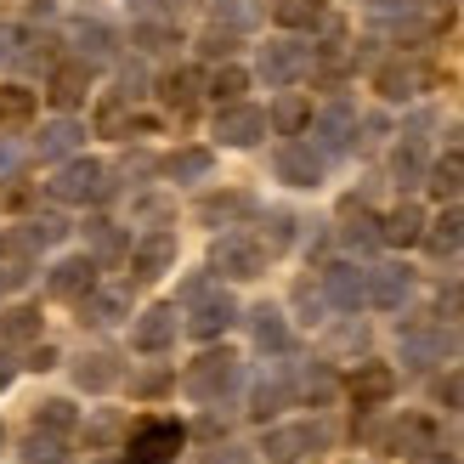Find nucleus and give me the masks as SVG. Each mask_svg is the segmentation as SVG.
<instances>
[{
    "label": "nucleus",
    "instance_id": "1",
    "mask_svg": "<svg viewBox=\"0 0 464 464\" xmlns=\"http://www.w3.org/2000/svg\"><path fill=\"white\" fill-rule=\"evenodd\" d=\"M188 448V425L181 420H142L125 436V464H176Z\"/></svg>",
    "mask_w": 464,
    "mask_h": 464
},
{
    "label": "nucleus",
    "instance_id": "2",
    "mask_svg": "<svg viewBox=\"0 0 464 464\" xmlns=\"http://www.w3.org/2000/svg\"><path fill=\"white\" fill-rule=\"evenodd\" d=\"M266 261H272V249L255 232H227L210 249V272H221V277H261Z\"/></svg>",
    "mask_w": 464,
    "mask_h": 464
},
{
    "label": "nucleus",
    "instance_id": "3",
    "mask_svg": "<svg viewBox=\"0 0 464 464\" xmlns=\"http://www.w3.org/2000/svg\"><path fill=\"white\" fill-rule=\"evenodd\" d=\"M181 385H188L193 402H221L227 391L238 385V357H232V352H204L188 368V380H181Z\"/></svg>",
    "mask_w": 464,
    "mask_h": 464
},
{
    "label": "nucleus",
    "instance_id": "4",
    "mask_svg": "<svg viewBox=\"0 0 464 464\" xmlns=\"http://www.w3.org/2000/svg\"><path fill=\"white\" fill-rule=\"evenodd\" d=\"M108 193V170L97 159H68V165L52 176V198L57 204H97Z\"/></svg>",
    "mask_w": 464,
    "mask_h": 464
},
{
    "label": "nucleus",
    "instance_id": "5",
    "mask_svg": "<svg viewBox=\"0 0 464 464\" xmlns=\"http://www.w3.org/2000/svg\"><path fill=\"white\" fill-rule=\"evenodd\" d=\"M374 85H380V97H391V102H413V97H425V91L436 85V68L420 63V57H397V63H385L374 74Z\"/></svg>",
    "mask_w": 464,
    "mask_h": 464
},
{
    "label": "nucleus",
    "instance_id": "6",
    "mask_svg": "<svg viewBox=\"0 0 464 464\" xmlns=\"http://www.w3.org/2000/svg\"><path fill=\"white\" fill-rule=\"evenodd\" d=\"M232 323H238V300H232L227 289H198L193 295V317H188L193 340H216V334L232 329Z\"/></svg>",
    "mask_w": 464,
    "mask_h": 464
},
{
    "label": "nucleus",
    "instance_id": "7",
    "mask_svg": "<svg viewBox=\"0 0 464 464\" xmlns=\"http://www.w3.org/2000/svg\"><path fill=\"white\" fill-rule=\"evenodd\" d=\"M312 63H317V45H300V40H272V45H261V74L272 85H295L300 74H312Z\"/></svg>",
    "mask_w": 464,
    "mask_h": 464
},
{
    "label": "nucleus",
    "instance_id": "8",
    "mask_svg": "<svg viewBox=\"0 0 464 464\" xmlns=\"http://www.w3.org/2000/svg\"><path fill=\"white\" fill-rule=\"evenodd\" d=\"M345 397H352L362 413L385 408L391 397H397V368H385V362H357V374L345 380Z\"/></svg>",
    "mask_w": 464,
    "mask_h": 464
},
{
    "label": "nucleus",
    "instance_id": "9",
    "mask_svg": "<svg viewBox=\"0 0 464 464\" xmlns=\"http://www.w3.org/2000/svg\"><path fill=\"white\" fill-rule=\"evenodd\" d=\"M216 136H221V148H255L266 136V113L249 102H227L216 113Z\"/></svg>",
    "mask_w": 464,
    "mask_h": 464
},
{
    "label": "nucleus",
    "instance_id": "10",
    "mask_svg": "<svg viewBox=\"0 0 464 464\" xmlns=\"http://www.w3.org/2000/svg\"><path fill=\"white\" fill-rule=\"evenodd\" d=\"M323 300L340 306V312H362L368 306V272H357L352 261L323 266Z\"/></svg>",
    "mask_w": 464,
    "mask_h": 464
},
{
    "label": "nucleus",
    "instance_id": "11",
    "mask_svg": "<svg viewBox=\"0 0 464 464\" xmlns=\"http://www.w3.org/2000/svg\"><path fill=\"white\" fill-rule=\"evenodd\" d=\"M45 289H52V300H85L97 289V261L91 255H68V261L45 272Z\"/></svg>",
    "mask_w": 464,
    "mask_h": 464
},
{
    "label": "nucleus",
    "instance_id": "12",
    "mask_svg": "<svg viewBox=\"0 0 464 464\" xmlns=\"http://www.w3.org/2000/svg\"><path fill=\"white\" fill-rule=\"evenodd\" d=\"M272 170H277V181H289V188H317L323 181V153L317 148H306V142H289L277 148V159H272Z\"/></svg>",
    "mask_w": 464,
    "mask_h": 464
},
{
    "label": "nucleus",
    "instance_id": "13",
    "mask_svg": "<svg viewBox=\"0 0 464 464\" xmlns=\"http://www.w3.org/2000/svg\"><path fill=\"white\" fill-rule=\"evenodd\" d=\"M317 448H323V425H277V430H266V459L272 464H300Z\"/></svg>",
    "mask_w": 464,
    "mask_h": 464
},
{
    "label": "nucleus",
    "instance_id": "14",
    "mask_svg": "<svg viewBox=\"0 0 464 464\" xmlns=\"http://www.w3.org/2000/svg\"><path fill=\"white\" fill-rule=\"evenodd\" d=\"M176 266V232H148L142 244L130 249V277H142V284H153L159 272Z\"/></svg>",
    "mask_w": 464,
    "mask_h": 464
},
{
    "label": "nucleus",
    "instance_id": "15",
    "mask_svg": "<svg viewBox=\"0 0 464 464\" xmlns=\"http://www.w3.org/2000/svg\"><path fill=\"white\" fill-rule=\"evenodd\" d=\"M176 329H181V323H176V306H148L142 317H136V329H130V345H136V352H165V345L176 340Z\"/></svg>",
    "mask_w": 464,
    "mask_h": 464
},
{
    "label": "nucleus",
    "instance_id": "16",
    "mask_svg": "<svg viewBox=\"0 0 464 464\" xmlns=\"http://www.w3.org/2000/svg\"><path fill=\"white\" fill-rule=\"evenodd\" d=\"M408 295H413V272L408 266H374V272H368V306L397 312Z\"/></svg>",
    "mask_w": 464,
    "mask_h": 464
},
{
    "label": "nucleus",
    "instance_id": "17",
    "mask_svg": "<svg viewBox=\"0 0 464 464\" xmlns=\"http://www.w3.org/2000/svg\"><path fill=\"white\" fill-rule=\"evenodd\" d=\"M317 136H323V153H345L357 136V108L352 102H334L329 113H317Z\"/></svg>",
    "mask_w": 464,
    "mask_h": 464
},
{
    "label": "nucleus",
    "instance_id": "18",
    "mask_svg": "<svg viewBox=\"0 0 464 464\" xmlns=\"http://www.w3.org/2000/svg\"><path fill=\"white\" fill-rule=\"evenodd\" d=\"M420 238H425V210H420V204H397V210L380 221V244L408 249V244H420Z\"/></svg>",
    "mask_w": 464,
    "mask_h": 464
},
{
    "label": "nucleus",
    "instance_id": "19",
    "mask_svg": "<svg viewBox=\"0 0 464 464\" xmlns=\"http://www.w3.org/2000/svg\"><path fill=\"white\" fill-rule=\"evenodd\" d=\"M85 85H91V68H85V63H57V68H52V91H45V97L68 113V108L85 102Z\"/></svg>",
    "mask_w": 464,
    "mask_h": 464
},
{
    "label": "nucleus",
    "instance_id": "20",
    "mask_svg": "<svg viewBox=\"0 0 464 464\" xmlns=\"http://www.w3.org/2000/svg\"><path fill=\"white\" fill-rule=\"evenodd\" d=\"M430 255H459L464 249V210H442L436 221H425V238H420Z\"/></svg>",
    "mask_w": 464,
    "mask_h": 464
},
{
    "label": "nucleus",
    "instance_id": "21",
    "mask_svg": "<svg viewBox=\"0 0 464 464\" xmlns=\"http://www.w3.org/2000/svg\"><path fill=\"white\" fill-rule=\"evenodd\" d=\"M266 125L277 130V136H300L312 125V102L300 97V91H284V97L272 102V113H266Z\"/></svg>",
    "mask_w": 464,
    "mask_h": 464
},
{
    "label": "nucleus",
    "instance_id": "22",
    "mask_svg": "<svg viewBox=\"0 0 464 464\" xmlns=\"http://www.w3.org/2000/svg\"><path fill=\"white\" fill-rule=\"evenodd\" d=\"M198 91H204V74H198V68H176V74L159 80V102L176 108V113H188V108L198 102Z\"/></svg>",
    "mask_w": 464,
    "mask_h": 464
},
{
    "label": "nucleus",
    "instance_id": "23",
    "mask_svg": "<svg viewBox=\"0 0 464 464\" xmlns=\"http://www.w3.org/2000/svg\"><path fill=\"white\" fill-rule=\"evenodd\" d=\"M80 142H85V125L80 120H52L40 130V159H68V153H80Z\"/></svg>",
    "mask_w": 464,
    "mask_h": 464
},
{
    "label": "nucleus",
    "instance_id": "24",
    "mask_svg": "<svg viewBox=\"0 0 464 464\" xmlns=\"http://www.w3.org/2000/svg\"><path fill=\"white\" fill-rule=\"evenodd\" d=\"M249 334H255L261 352H284V345H289V323H284L277 306H255L249 312Z\"/></svg>",
    "mask_w": 464,
    "mask_h": 464
},
{
    "label": "nucleus",
    "instance_id": "25",
    "mask_svg": "<svg viewBox=\"0 0 464 464\" xmlns=\"http://www.w3.org/2000/svg\"><path fill=\"white\" fill-rule=\"evenodd\" d=\"M125 312V289H91L80 300V323H91V329H108V323H120Z\"/></svg>",
    "mask_w": 464,
    "mask_h": 464
},
{
    "label": "nucleus",
    "instance_id": "26",
    "mask_svg": "<svg viewBox=\"0 0 464 464\" xmlns=\"http://www.w3.org/2000/svg\"><path fill=\"white\" fill-rule=\"evenodd\" d=\"M272 17H277V29H317L329 17V6L323 0H272Z\"/></svg>",
    "mask_w": 464,
    "mask_h": 464
},
{
    "label": "nucleus",
    "instance_id": "27",
    "mask_svg": "<svg viewBox=\"0 0 464 464\" xmlns=\"http://www.w3.org/2000/svg\"><path fill=\"white\" fill-rule=\"evenodd\" d=\"M210 148H181V153H170L165 165H159V176H170V181H204L210 176Z\"/></svg>",
    "mask_w": 464,
    "mask_h": 464
},
{
    "label": "nucleus",
    "instance_id": "28",
    "mask_svg": "<svg viewBox=\"0 0 464 464\" xmlns=\"http://www.w3.org/2000/svg\"><path fill=\"white\" fill-rule=\"evenodd\" d=\"M442 352H448L442 329H408V334H402V362H413V368H430Z\"/></svg>",
    "mask_w": 464,
    "mask_h": 464
},
{
    "label": "nucleus",
    "instance_id": "29",
    "mask_svg": "<svg viewBox=\"0 0 464 464\" xmlns=\"http://www.w3.org/2000/svg\"><path fill=\"white\" fill-rule=\"evenodd\" d=\"M23 464H68V436L34 425V436H23Z\"/></svg>",
    "mask_w": 464,
    "mask_h": 464
},
{
    "label": "nucleus",
    "instance_id": "30",
    "mask_svg": "<svg viewBox=\"0 0 464 464\" xmlns=\"http://www.w3.org/2000/svg\"><path fill=\"white\" fill-rule=\"evenodd\" d=\"M29 120H34V91L29 85H0V125L23 130Z\"/></svg>",
    "mask_w": 464,
    "mask_h": 464
},
{
    "label": "nucleus",
    "instance_id": "31",
    "mask_svg": "<svg viewBox=\"0 0 464 464\" xmlns=\"http://www.w3.org/2000/svg\"><path fill=\"white\" fill-rule=\"evenodd\" d=\"M238 216H249V193H210L198 204V221L204 227H227V221H238Z\"/></svg>",
    "mask_w": 464,
    "mask_h": 464
},
{
    "label": "nucleus",
    "instance_id": "32",
    "mask_svg": "<svg viewBox=\"0 0 464 464\" xmlns=\"http://www.w3.org/2000/svg\"><path fill=\"white\" fill-rule=\"evenodd\" d=\"M425 181H430V193H436V198H459V193H464V153L436 159V165L425 170Z\"/></svg>",
    "mask_w": 464,
    "mask_h": 464
},
{
    "label": "nucleus",
    "instance_id": "33",
    "mask_svg": "<svg viewBox=\"0 0 464 464\" xmlns=\"http://www.w3.org/2000/svg\"><path fill=\"white\" fill-rule=\"evenodd\" d=\"M40 334V312L34 306H6L0 312V345H23Z\"/></svg>",
    "mask_w": 464,
    "mask_h": 464
},
{
    "label": "nucleus",
    "instance_id": "34",
    "mask_svg": "<svg viewBox=\"0 0 464 464\" xmlns=\"http://www.w3.org/2000/svg\"><path fill=\"white\" fill-rule=\"evenodd\" d=\"M113 380H120V368H113V357H102V352H91V357L74 362V385L80 391H108Z\"/></svg>",
    "mask_w": 464,
    "mask_h": 464
},
{
    "label": "nucleus",
    "instance_id": "35",
    "mask_svg": "<svg viewBox=\"0 0 464 464\" xmlns=\"http://www.w3.org/2000/svg\"><path fill=\"white\" fill-rule=\"evenodd\" d=\"M34 425H40V430H57V436H74L80 408H74V402H63V397H52V402H40V408H34Z\"/></svg>",
    "mask_w": 464,
    "mask_h": 464
},
{
    "label": "nucleus",
    "instance_id": "36",
    "mask_svg": "<svg viewBox=\"0 0 464 464\" xmlns=\"http://www.w3.org/2000/svg\"><path fill=\"white\" fill-rule=\"evenodd\" d=\"M397 448L402 453H430L436 448V425L425 420V413H408V420L397 425Z\"/></svg>",
    "mask_w": 464,
    "mask_h": 464
},
{
    "label": "nucleus",
    "instance_id": "37",
    "mask_svg": "<svg viewBox=\"0 0 464 464\" xmlns=\"http://www.w3.org/2000/svg\"><path fill=\"white\" fill-rule=\"evenodd\" d=\"M289 397H295V391L284 380H261V385H255V397H249V420H272Z\"/></svg>",
    "mask_w": 464,
    "mask_h": 464
},
{
    "label": "nucleus",
    "instance_id": "38",
    "mask_svg": "<svg viewBox=\"0 0 464 464\" xmlns=\"http://www.w3.org/2000/svg\"><path fill=\"white\" fill-rule=\"evenodd\" d=\"M204 91H210V97L227 108V102H238L244 97V91H249V74H244V68L238 63H227V68H216V80L210 85H204Z\"/></svg>",
    "mask_w": 464,
    "mask_h": 464
},
{
    "label": "nucleus",
    "instance_id": "39",
    "mask_svg": "<svg viewBox=\"0 0 464 464\" xmlns=\"http://www.w3.org/2000/svg\"><path fill=\"white\" fill-rule=\"evenodd\" d=\"M391 170H397V181H408V188H413V181H425L430 159H425V148H420V142H402V148H397V159H391Z\"/></svg>",
    "mask_w": 464,
    "mask_h": 464
},
{
    "label": "nucleus",
    "instance_id": "40",
    "mask_svg": "<svg viewBox=\"0 0 464 464\" xmlns=\"http://www.w3.org/2000/svg\"><path fill=\"white\" fill-rule=\"evenodd\" d=\"M63 238H68V221H63V216H34V221H29V232H23V244H29V249L63 244Z\"/></svg>",
    "mask_w": 464,
    "mask_h": 464
},
{
    "label": "nucleus",
    "instance_id": "41",
    "mask_svg": "<svg viewBox=\"0 0 464 464\" xmlns=\"http://www.w3.org/2000/svg\"><path fill=\"white\" fill-rule=\"evenodd\" d=\"M120 436H125V420H120L113 408H102L97 420L85 425V442H91V448H108V442H120Z\"/></svg>",
    "mask_w": 464,
    "mask_h": 464
},
{
    "label": "nucleus",
    "instance_id": "42",
    "mask_svg": "<svg viewBox=\"0 0 464 464\" xmlns=\"http://www.w3.org/2000/svg\"><path fill=\"white\" fill-rule=\"evenodd\" d=\"M295 391H300L306 402H329V397H334V374H329L323 362H312V368H306V380H300Z\"/></svg>",
    "mask_w": 464,
    "mask_h": 464
},
{
    "label": "nucleus",
    "instance_id": "43",
    "mask_svg": "<svg viewBox=\"0 0 464 464\" xmlns=\"http://www.w3.org/2000/svg\"><path fill=\"white\" fill-rule=\"evenodd\" d=\"M91 238H97V255H102V261H108V255H130L125 232L113 227V221H91Z\"/></svg>",
    "mask_w": 464,
    "mask_h": 464
},
{
    "label": "nucleus",
    "instance_id": "44",
    "mask_svg": "<svg viewBox=\"0 0 464 464\" xmlns=\"http://www.w3.org/2000/svg\"><path fill=\"white\" fill-rule=\"evenodd\" d=\"M74 40L85 45L91 57H108V52H113V34L102 29V23H74Z\"/></svg>",
    "mask_w": 464,
    "mask_h": 464
},
{
    "label": "nucleus",
    "instance_id": "45",
    "mask_svg": "<svg viewBox=\"0 0 464 464\" xmlns=\"http://www.w3.org/2000/svg\"><path fill=\"white\" fill-rule=\"evenodd\" d=\"M216 23H221V29H249L255 6H249V0H216Z\"/></svg>",
    "mask_w": 464,
    "mask_h": 464
},
{
    "label": "nucleus",
    "instance_id": "46",
    "mask_svg": "<svg viewBox=\"0 0 464 464\" xmlns=\"http://www.w3.org/2000/svg\"><path fill=\"white\" fill-rule=\"evenodd\" d=\"M170 385H176V374H170V368H148V374H136V380H130V391H136V397H165Z\"/></svg>",
    "mask_w": 464,
    "mask_h": 464
},
{
    "label": "nucleus",
    "instance_id": "47",
    "mask_svg": "<svg viewBox=\"0 0 464 464\" xmlns=\"http://www.w3.org/2000/svg\"><path fill=\"white\" fill-rule=\"evenodd\" d=\"M136 45H142V52H165V45H176V29L170 23H142V29H136Z\"/></svg>",
    "mask_w": 464,
    "mask_h": 464
},
{
    "label": "nucleus",
    "instance_id": "48",
    "mask_svg": "<svg viewBox=\"0 0 464 464\" xmlns=\"http://www.w3.org/2000/svg\"><path fill=\"white\" fill-rule=\"evenodd\" d=\"M430 391H436V402H442V408H464V368L442 374V380H436Z\"/></svg>",
    "mask_w": 464,
    "mask_h": 464
},
{
    "label": "nucleus",
    "instance_id": "49",
    "mask_svg": "<svg viewBox=\"0 0 464 464\" xmlns=\"http://www.w3.org/2000/svg\"><path fill=\"white\" fill-rule=\"evenodd\" d=\"M345 244H352V249H374L380 244V221L374 216H357L352 227H345Z\"/></svg>",
    "mask_w": 464,
    "mask_h": 464
},
{
    "label": "nucleus",
    "instance_id": "50",
    "mask_svg": "<svg viewBox=\"0 0 464 464\" xmlns=\"http://www.w3.org/2000/svg\"><path fill=\"white\" fill-rule=\"evenodd\" d=\"M23 170V142H12V136H0V181H12Z\"/></svg>",
    "mask_w": 464,
    "mask_h": 464
},
{
    "label": "nucleus",
    "instance_id": "51",
    "mask_svg": "<svg viewBox=\"0 0 464 464\" xmlns=\"http://www.w3.org/2000/svg\"><path fill=\"white\" fill-rule=\"evenodd\" d=\"M0 210H29V188H17V176L0 181Z\"/></svg>",
    "mask_w": 464,
    "mask_h": 464
},
{
    "label": "nucleus",
    "instance_id": "52",
    "mask_svg": "<svg viewBox=\"0 0 464 464\" xmlns=\"http://www.w3.org/2000/svg\"><path fill=\"white\" fill-rule=\"evenodd\" d=\"M198 52H204V57H227V52H232V29H210V34L198 40Z\"/></svg>",
    "mask_w": 464,
    "mask_h": 464
},
{
    "label": "nucleus",
    "instance_id": "53",
    "mask_svg": "<svg viewBox=\"0 0 464 464\" xmlns=\"http://www.w3.org/2000/svg\"><path fill=\"white\" fill-rule=\"evenodd\" d=\"M23 368H34V374H45V368H57V345H34V352L23 357Z\"/></svg>",
    "mask_w": 464,
    "mask_h": 464
},
{
    "label": "nucleus",
    "instance_id": "54",
    "mask_svg": "<svg viewBox=\"0 0 464 464\" xmlns=\"http://www.w3.org/2000/svg\"><path fill=\"white\" fill-rule=\"evenodd\" d=\"M436 306H442V317H464V284H448Z\"/></svg>",
    "mask_w": 464,
    "mask_h": 464
},
{
    "label": "nucleus",
    "instance_id": "55",
    "mask_svg": "<svg viewBox=\"0 0 464 464\" xmlns=\"http://www.w3.org/2000/svg\"><path fill=\"white\" fill-rule=\"evenodd\" d=\"M300 306H306V323H323V295H312V284H300Z\"/></svg>",
    "mask_w": 464,
    "mask_h": 464
},
{
    "label": "nucleus",
    "instance_id": "56",
    "mask_svg": "<svg viewBox=\"0 0 464 464\" xmlns=\"http://www.w3.org/2000/svg\"><path fill=\"white\" fill-rule=\"evenodd\" d=\"M12 380H17V357L6 352V345H0V391H6Z\"/></svg>",
    "mask_w": 464,
    "mask_h": 464
},
{
    "label": "nucleus",
    "instance_id": "57",
    "mask_svg": "<svg viewBox=\"0 0 464 464\" xmlns=\"http://www.w3.org/2000/svg\"><path fill=\"white\" fill-rule=\"evenodd\" d=\"M413 464H459V459H448V453H436V448H430V453H413Z\"/></svg>",
    "mask_w": 464,
    "mask_h": 464
},
{
    "label": "nucleus",
    "instance_id": "58",
    "mask_svg": "<svg viewBox=\"0 0 464 464\" xmlns=\"http://www.w3.org/2000/svg\"><path fill=\"white\" fill-rule=\"evenodd\" d=\"M12 40H17V29H0V63H12Z\"/></svg>",
    "mask_w": 464,
    "mask_h": 464
},
{
    "label": "nucleus",
    "instance_id": "59",
    "mask_svg": "<svg viewBox=\"0 0 464 464\" xmlns=\"http://www.w3.org/2000/svg\"><path fill=\"white\" fill-rule=\"evenodd\" d=\"M0 448H6V425H0Z\"/></svg>",
    "mask_w": 464,
    "mask_h": 464
}]
</instances>
